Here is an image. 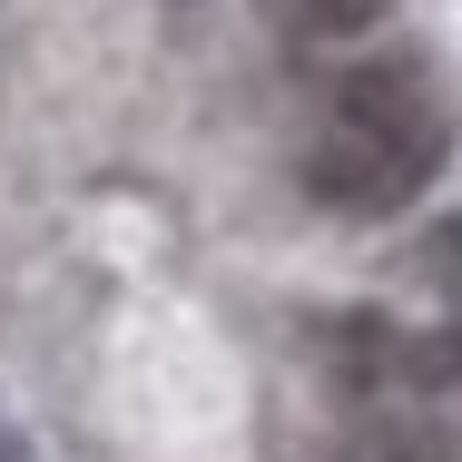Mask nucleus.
Wrapping results in <instances>:
<instances>
[{"instance_id":"obj_1","label":"nucleus","mask_w":462,"mask_h":462,"mask_svg":"<svg viewBox=\"0 0 462 462\" xmlns=\"http://www.w3.org/2000/svg\"><path fill=\"white\" fill-rule=\"evenodd\" d=\"M443 148H453V118H443L433 79L413 60H355L335 79V98L315 108V128L295 148V178L335 217H393L433 187Z\"/></svg>"},{"instance_id":"obj_2","label":"nucleus","mask_w":462,"mask_h":462,"mask_svg":"<svg viewBox=\"0 0 462 462\" xmlns=\"http://www.w3.org/2000/svg\"><path fill=\"white\" fill-rule=\"evenodd\" d=\"M325 462H462L453 433H413V423H365L345 453H325Z\"/></svg>"},{"instance_id":"obj_3","label":"nucleus","mask_w":462,"mask_h":462,"mask_svg":"<svg viewBox=\"0 0 462 462\" xmlns=\"http://www.w3.org/2000/svg\"><path fill=\"white\" fill-rule=\"evenodd\" d=\"M295 40H355V30H374V10L383 0H266Z\"/></svg>"},{"instance_id":"obj_4","label":"nucleus","mask_w":462,"mask_h":462,"mask_svg":"<svg viewBox=\"0 0 462 462\" xmlns=\"http://www.w3.org/2000/svg\"><path fill=\"white\" fill-rule=\"evenodd\" d=\"M0 462H40V453H30V433H20V423H0Z\"/></svg>"}]
</instances>
